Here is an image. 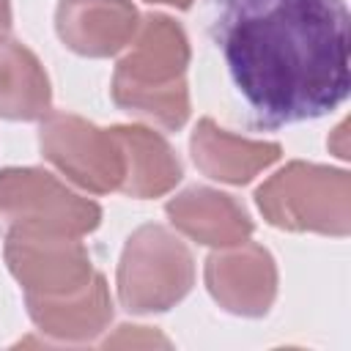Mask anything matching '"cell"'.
I'll return each mask as SVG.
<instances>
[{
	"mask_svg": "<svg viewBox=\"0 0 351 351\" xmlns=\"http://www.w3.org/2000/svg\"><path fill=\"white\" fill-rule=\"evenodd\" d=\"M52 90L38 58L19 41L0 38V118L36 121L49 115Z\"/></svg>",
	"mask_w": 351,
	"mask_h": 351,
	"instance_id": "cell-14",
	"label": "cell"
},
{
	"mask_svg": "<svg viewBox=\"0 0 351 351\" xmlns=\"http://www.w3.org/2000/svg\"><path fill=\"white\" fill-rule=\"evenodd\" d=\"M101 208L66 189L38 167H8L0 173V236L49 233L85 236L99 228Z\"/></svg>",
	"mask_w": 351,
	"mask_h": 351,
	"instance_id": "cell-3",
	"label": "cell"
},
{
	"mask_svg": "<svg viewBox=\"0 0 351 351\" xmlns=\"http://www.w3.org/2000/svg\"><path fill=\"white\" fill-rule=\"evenodd\" d=\"M55 25L77 55L107 58L132 44L140 14L129 0H60Z\"/></svg>",
	"mask_w": 351,
	"mask_h": 351,
	"instance_id": "cell-9",
	"label": "cell"
},
{
	"mask_svg": "<svg viewBox=\"0 0 351 351\" xmlns=\"http://www.w3.org/2000/svg\"><path fill=\"white\" fill-rule=\"evenodd\" d=\"M148 3H167V5H176V8H189L192 0H148Z\"/></svg>",
	"mask_w": 351,
	"mask_h": 351,
	"instance_id": "cell-16",
	"label": "cell"
},
{
	"mask_svg": "<svg viewBox=\"0 0 351 351\" xmlns=\"http://www.w3.org/2000/svg\"><path fill=\"white\" fill-rule=\"evenodd\" d=\"M11 30V3L0 0V38H5Z\"/></svg>",
	"mask_w": 351,
	"mask_h": 351,
	"instance_id": "cell-15",
	"label": "cell"
},
{
	"mask_svg": "<svg viewBox=\"0 0 351 351\" xmlns=\"http://www.w3.org/2000/svg\"><path fill=\"white\" fill-rule=\"evenodd\" d=\"M195 282L186 244L162 225H143L123 247L118 296L129 313H162L181 302Z\"/></svg>",
	"mask_w": 351,
	"mask_h": 351,
	"instance_id": "cell-5",
	"label": "cell"
},
{
	"mask_svg": "<svg viewBox=\"0 0 351 351\" xmlns=\"http://www.w3.org/2000/svg\"><path fill=\"white\" fill-rule=\"evenodd\" d=\"M170 222L200 244L233 247L250 239L252 222L244 208L222 192L208 186H192L167 203Z\"/></svg>",
	"mask_w": 351,
	"mask_h": 351,
	"instance_id": "cell-10",
	"label": "cell"
},
{
	"mask_svg": "<svg viewBox=\"0 0 351 351\" xmlns=\"http://www.w3.org/2000/svg\"><path fill=\"white\" fill-rule=\"evenodd\" d=\"M38 143L44 156L74 184L96 195L121 189L126 159L115 129H99L77 115L55 112L41 123Z\"/></svg>",
	"mask_w": 351,
	"mask_h": 351,
	"instance_id": "cell-6",
	"label": "cell"
},
{
	"mask_svg": "<svg viewBox=\"0 0 351 351\" xmlns=\"http://www.w3.org/2000/svg\"><path fill=\"white\" fill-rule=\"evenodd\" d=\"M30 318L41 332L63 340H90L112 318L110 291L101 274L96 280L63 299H25Z\"/></svg>",
	"mask_w": 351,
	"mask_h": 351,
	"instance_id": "cell-13",
	"label": "cell"
},
{
	"mask_svg": "<svg viewBox=\"0 0 351 351\" xmlns=\"http://www.w3.org/2000/svg\"><path fill=\"white\" fill-rule=\"evenodd\" d=\"M132 52L118 63L112 99L126 112L156 121L165 129H181L189 118L186 63L189 44L184 30L165 14H151L137 27Z\"/></svg>",
	"mask_w": 351,
	"mask_h": 351,
	"instance_id": "cell-2",
	"label": "cell"
},
{
	"mask_svg": "<svg viewBox=\"0 0 351 351\" xmlns=\"http://www.w3.org/2000/svg\"><path fill=\"white\" fill-rule=\"evenodd\" d=\"M192 156L208 178L247 184L258 170L280 159V145L233 137L225 129L214 126V121L203 118L192 134Z\"/></svg>",
	"mask_w": 351,
	"mask_h": 351,
	"instance_id": "cell-11",
	"label": "cell"
},
{
	"mask_svg": "<svg viewBox=\"0 0 351 351\" xmlns=\"http://www.w3.org/2000/svg\"><path fill=\"white\" fill-rule=\"evenodd\" d=\"M261 214L285 230L348 233V173L291 162L255 192Z\"/></svg>",
	"mask_w": 351,
	"mask_h": 351,
	"instance_id": "cell-4",
	"label": "cell"
},
{
	"mask_svg": "<svg viewBox=\"0 0 351 351\" xmlns=\"http://www.w3.org/2000/svg\"><path fill=\"white\" fill-rule=\"evenodd\" d=\"M208 36L255 129L324 118L348 96L343 0H211Z\"/></svg>",
	"mask_w": 351,
	"mask_h": 351,
	"instance_id": "cell-1",
	"label": "cell"
},
{
	"mask_svg": "<svg viewBox=\"0 0 351 351\" xmlns=\"http://www.w3.org/2000/svg\"><path fill=\"white\" fill-rule=\"evenodd\" d=\"M206 282L211 296L236 315H263L277 293V269L271 255L241 241V250L214 252L206 261Z\"/></svg>",
	"mask_w": 351,
	"mask_h": 351,
	"instance_id": "cell-8",
	"label": "cell"
},
{
	"mask_svg": "<svg viewBox=\"0 0 351 351\" xmlns=\"http://www.w3.org/2000/svg\"><path fill=\"white\" fill-rule=\"evenodd\" d=\"M112 129L121 140L126 159V176L121 192L132 197H159L181 181V162L162 134L145 126H112Z\"/></svg>",
	"mask_w": 351,
	"mask_h": 351,
	"instance_id": "cell-12",
	"label": "cell"
},
{
	"mask_svg": "<svg viewBox=\"0 0 351 351\" xmlns=\"http://www.w3.org/2000/svg\"><path fill=\"white\" fill-rule=\"evenodd\" d=\"M5 263L19 280L25 299H63L96 280L90 252L77 236L11 233L5 236Z\"/></svg>",
	"mask_w": 351,
	"mask_h": 351,
	"instance_id": "cell-7",
	"label": "cell"
}]
</instances>
